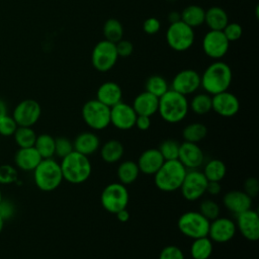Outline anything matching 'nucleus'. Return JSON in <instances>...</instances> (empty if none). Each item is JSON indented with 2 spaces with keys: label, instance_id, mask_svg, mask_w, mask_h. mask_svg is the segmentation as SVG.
<instances>
[{
  "label": "nucleus",
  "instance_id": "obj_55",
  "mask_svg": "<svg viewBox=\"0 0 259 259\" xmlns=\"http://www.w3.org/2000/svg\"><path fill=\"white\" fill-rule=\"evenodd\" d=\"M1 200H2V194H1V190H0V202H1Z\"/></svg>",
  "mask_w": 259,
  "mask_h": 259
},
{
  "label": "nucleus",
  "instance_id": "obj_31",
  "mask_svg": "<svg viewBox=\"0 0 259 259\" xmlns=\"http://www.w3.org/2000/svg\"><path fill=\"white\" fill-rule=\"evenodd\" d=\"M202 173L207 181L221 182L227 174V166L222 160L211 159L204 165Z\"/></svg>",
  "mask_w": 259,
  "mask_h": 259
},
{
  "label": "nucleus",
  "instance_id": "obj_50",
  "mask_svg": "<svg viewBox=\"0 0 259 259\" xmlns=\"http://www.w3.org/2000/svg\"><path fill=\"white\" fill-rule=\"evenodd\" d=\"M222 190V186L218 181H208L206 185V192L210 195H218Z\"/></svg>",
  "mask_w": 259,
  "mask_h": 259
},
{
  "label": "nucleus",
  "instance_id": "obj_52",
  "mask_svg": "<svg viewBox=\"0 0 259 259\" xmlns=\"http://www.w3.org/2000/svg\"><path fill=\"white\" fill-rule=\"evenodd\" d=\"M168 20H169L170 23L179 21V20H180V13L177 12V11H171V12L168 14Z\"/></svg>",
  "mask_w": 259,
  "mask_h": 259
},
{
  "label": "nucleus",
  "instance_id": "obj_19",
  "mask_svg": "<svg viewBox=\"0 0 259 259\" xmlns=\"http://www.w3.org/2000/svg\"><path fill=\"white\" fill-rule=\"evenodd\" d=\"M178 160L187 170L198 169L204 162V154L197 144L183 142L180 144Z\"/></svg>",
  "mask_w": 259,
  "mask_h": 259
},
{
  "label": "nucleus",
  "instance_id": "obj_33",
  "mask_svg": "<svg viewBox=\"0 0 259 259\" xmlns=\"http://www.w3.org/2000/svg\"><path fill=\"white\" fill-rule=\"evenodd\" d=\"M207 135L206 126L201 122H191L187 124L182 131V138L184 142L199 143Z\"/></svg>",
  "mask_w": 259,
  "mask_h": 259
},
{
  "label": "nucleus",
  "instance_id": "obj_7",
  "mask_svg": "<svg viewBox=\"0 0 259 259\" xmlns=\"http://www.w3.org/2000/svg\"><path fill=\"white\" fill-rule=\"evenodd\" d=\"M81 114L84 122L94 131H102L110 124V107L97 99L85 102Z\"/></svg>",
  "mask_w": 259,
  "mask_h": 259
},
{
  "label": "nucleus",
  "instance_id": "obj_27",
  "mask_svg": "<svg viewBox=\"0 0 259 259\" xmlns=\"http://www.w3.org/2000/svg\"><path fill=\"white\" fill-rule=\"evenodd\" d=\"M124 153V148L118 140H109L100 148L101 159L109 164L118 162Z\"/></svg>",
  "mask_w": 259,
  "mask_h": 259
},
{
  "label": "nucleus",
  "instance_id": "obj_20",
  "mask_svg": "<svg viewBox=\"0 0 259 259\" xmlns=\"http://www.w3.org/2000/svg\"><path fill=\"white\" fill-rule=\"evenodd\" d=\"M252 199L244 190H230L223 197L225 207L234 214L252 208Z\"/></svg>",
  "mask_w": 259,
  "mask_h": 259
},
{
  "label": "nucleus",
  "instance_id": "obj_40",
  "mask_svg": "<svg viewBox=\"0 0 259 259\" xmlns=\"http://www.w3.org/2000/svg\"><path fill=\"white\" fill-rule=\"evenodd\" d=\"M73 151L74 147L71 140L65 137H59L55 139V155L57 157L63 159Z\"/></svg>",
  "mask_w": 259,
  "mask_h": 259
},
{
  "label": "nucleus",
  "instance_id": "obj_10",
  "mask_svg": "<svg viewBox=\"0 0 259 259\" xmlns=\"http://www.w3.org/2000/svg\"><path fill=\"white\" fill-rule=\"evenodd\" d=\"M118 55L116 52L115 44L106 39L98 41L91 54V63L95 70L99 72H107L114 67Z\"/></svg>",
  "mask_w": 259,
  "mask_h": 259
},
{
  "label": "nucleus",
  "instance_id": "obj_29",
  "mask_svg": "<svg viewBox=\"0 0 259 259\" xmlns=\"http://www.w3.org/2000/svg\"><path fill=\"white\" fill-rule=\"evenodd\" d=\"M140 169L138 167L137 162L132 160H126L121 162L116 170V175L118 178V181L123 185H128L134 183L139 175H140Z\"/></svg>",
  "mask_w": 259,
  "mask_h": 259
},
{
  "label": "nucleus",
  "instance_id": "obj_22",
  "mask_svg": "<svg viewBox=\"0 0 259 259\" xmlns=\"http://www.w3.org/2000/svg\"><path fill=\"white\" fill-rule=\"evenodd\" d=\"M159 98L148 91L138 94L133 101V108L137 115L152 116L158 112Z\"/></svg>",
  "mask_w": 259,
  "mask_h": 259
},
{
  "label": "nucleus",
  "instance_id": "obj_54",
  "mask_svg": "<svg viewBox=\"0 0 259 259\" xmlns=\"http://www.w3.org/2000/svg\"><path fill=\"white\" fill-rule=\"evenodd\" d=\"M3 226H4V220H3V218L0 215V233H1V231L3 230Z\"/></svg>",
  "mask_w": 259,
  "mask_h": 259
},
{
  "label": "nucleus",
  "instance_id": "obj_11",
  "mask_svg": "<svg viewBox=\"0 0 259 259\" xmlns=\"http://www.w3.org/2000/svg\"><path fill=\"white\" fill-rule=\"evenodd\" d=\"M207 182L202 171L197 169L187 170L179 189L184 199L194 201L199 199L206 192Z\"/></svg>",
  "mask_w": 259,
  "mask_h": 259
},
{
  "label": "nucleus",
  "instance_id": "obj_1",
  "mask_svg": "<svg viewBox=\"0 0 259 259\" xmlns=\"http://www.w3.org/2000/svg\"><path fill=\"white\" fill-rule=\"evenodd\" d=\"M233 78L230 66L222 61H215L208 65L200 75V87L209 95L227 91Z\"/></svg>",
  "mask_w": 259,
  "mask_h": 259
},
{
  "label": "nucleus",
  "instance_id": "obj_53",
  "mask_svg": "<svg viewBox=\"0 0 259 259\" xmlns=\"http://www.w3.org/2000/svg\"><path fill=\"white\" fill-rule=\"evenodd\" d=\"M7 115V107H6V104L5 102L0 99V120L5 116Z\"/></svg>",
  "mask_w": 259,
  "mask_h": 259
},
{
  "label": "nucleus",
  "instance_id": "obj_37",
  "mask_svg": "<svg viewBox=\"0 0 259 259\" xmlns=\"http://www.w3.org/2000/svg\"><path fill=\"white\" fill-rule=\"evenodd\" d=\"M13 136L19 148L33 147L36 140V134L31 126H17Z\"/></svg>",
  "mask_w": 259,
  "mask_h": 259
},
{
  "label": "nucleus",
  "instance_id": "obj_4",
  "mask_svg": "<svg viewBox=\"0 0 259 259\" xmlns=\"http://www.w3.org/2000/svg\"><path fill=\"white\" fill-rule=\"evenodd\" d=\"M187 169L179 160L164 161L159 170L154 174L156 187L164 192H173L180 188Z\"/></svg>",
  "mask_w": 259,
  "mask_h": 259
},
{
  "label": "nucleus",
  "instance_id": "obj_26",
  "mask_svg": "<svg viewBox=\"0 0 259 259\" xmlns=\"http://www.w3.org/2000/svg\"><path fill=\"white\" fill-rule=\"evenodd\" d=\"M204 23L207 25L209 30H223L229 23L228 13L222 7H209L205 10Z\"/></svg>",
  "mask_w": 259,
  "mask_h": 259
},
{
  "label": "nucleus",
  "instance_id": "obj_17",
  "mask_svg": "<svg viewBox=\"0 0 259 259\" xmlns=\"http://www.w3.org/2000/svg\"><path fill=\"white\" fill-rule=\"evenodd\" d=\"M239 109L238 97L228 90L211 96V110L223 117H232L238 113Z\"/></svg>",
  "mask_w": 259,
  "mask_h": 259
},
{
  "label": "nucleus",
  "instance_id": "obj_30",
  "mask_svg": "<svg viewBox=\"0 0 259 259\" xmlns=\"http://www.w3.org/2000/svg\"><path fill=\"white\" fill-rule=\"evenodd\" d=\"M213 242L207 237H201L197 239H193L189 253L192 259H208L213 250Z\"/></svg>",
  "mask_w": 259,
  "mask_h": 259
},
{
  "label": "nucleus",
  "instance_id": "obj_38",
  "mask_svg": "<svg viewBox=\"0 0 259 259\" xmlns=\"http://www.w3.org/2000/svg\"><path fill=\"white\" fill-rule=\"evenodd\" d=\"M179 148H180V143H178L175 140H165L163 141L158 150L163 156L165 161L169 160H178V154H179Z\"/></svg>",
  "mask_w": 259,
  "mask_h": 259
},
{
  "label": "nucleus",
  "instance_id": "obj_42",
  "mask_svg": "<svg viewBox=\"0 0 259 259\" xmlns=\"http://www.w3.org/2000/svg\"><path fill=\"white\" fill-rule=\"evenodd\" d=\"M17 123L13 119L12 116L5 115L1 120H0V135L4 137H9L13 136L17 128Z\"/></svg>",
  "mask_w": 259,
  "mask_h": 259
},
{
  "label": "nucleus",
  "instance_id": "obj_35",
  "mask_svg": "<svg viewBox=\"0 0 259 259\" xmlns=\"http://www.w3.org/2000/svg\"><path fill=\"white\" fill-rule=\"evenodd\" d=\"M188 104L189 109L195 114H206L211 110V95L207 93H198L191 98Z\"/></svg>",
  "mask_w": 259,
  "mask_h": 259
},
{
  "label": "nucleus",
  "instance_id": "obj_51",
  "mask_svg": "<svg viewBox=\"0 0 259 259\" xmlns=\"http://www.w3.org/2000/svg\"><path fill=\"white\" fill-rule=\"evenodd\" d=\"M115 214H116L117 220H118L119 222H121V223H125V222H127V221L130 220V212H128V210H127L126 208L120 209V210L117 211Z\"/></svg>",
  "mask_w": 259,
  "mask_h": 259
},
{
  "label": "nucleus",
  "instance_id": "obj_21",
  "mask_svg": "<svg viewBox=\"0 0 259 259\" xmlns=\"http://www.w3.org/2000/svg\"><path fill=\"white\" fill-rule=\"evenodd\" d=\"M164 158L158 149L145 150L138 159V167L140 172L146 175H154L164 163Z\"/></svg>",
  "mask_w": 259,
  "mask_h": 259
},
{
  "label": "nucleus",
  "instance_id": "obj_43",
  "mask_svg": "<svg viewBox=\"0 0 259 259\" xmlns=\"http://www.w3.org/2000/svg\"><path fill=\"white\" fill-rule=\"evenodd\" d=\"M159 259H185V257L182 250L178 246L169 245L161 250Z\"/></svg>",
  "mask_w": 259,
  "mask_h": 259
},
{
  "label": "nucleus",
  "instance_id": "obj_45",
  "mask_svg": "<svg viewBox=\"0 0 259 259\" xmlns=\"http://www.w3.org/2000/svg\"><path fill=\"white\" fill-rule=\"evenodd\" d=\"M115 48H116V52H117L118 58L119 57L120 58H127L134 52L133 44L130 40L123 39V38H121L119 41H117L115 44Z\"/></svg>",
  "mask_w": 259,
  "mask_h": 259
},
{
  "label": "nucleus",
  "instance_id": "obj_24",
  "mask_svg": "<svg viewBox=\"0 0 259 259\" xmlns=\"http://www.w3.org/2000/svg\"><path fill=\"white\" fill-rule=\"evenodd\" d=\"M73 147L74 151L88 157L99 150L100 140L98 136L92 132H83L75 138Z\"/></svg>",
  "mask_w": 259,
  "mask_h": 259
},
{
  "label": "nucleus",
  "instance_id": "obj_49",
  "mask_svg": "<svg viewBox=\"0 0 259 259\" xmlns=\"http://www.w3.org/2000/svg\"><path fill=\"white\" fill-rule=\"evenodd\" d=\"M135 126H137L140 131H147L151 126V117L146 115H137Z\"/></svg>",
  "mask_w": 259,
  "mask_h": 259
},
{
  "label": "nucleus",
  "instance_id": "obj_47",
  "mask_svg": "<svg viewBox=\"0 0 259 259\" xmlns=\"http://www.w3.org/2000/svg\"><path fill=\"white\" fill-rule=\"evenodd\" d=\"M244 191L251 197L254 198L257 196L259 191L258 180L254 177H249L244 183Z\"/></svg>",
  "mask_w": 259,
  "mask_h": 259
},
{
  "label": "nucleus",
  "instance_id": "obj_18",
  "mask_svg": "<svg viewBox=\"0 0 259 259\" xmlns=\"http://www.w3.org/2000/svg\"><path fill=\"white\" fill-rule=\"evenodd\" d=\"M137 113L132 105L120 101L110 107V123L120 131H127L135 126Z\"/></svg>",
  "mask_w": 259,
  "mask_h": 259
},
{
  "label": "nucleus",
  "instance_id": "obj_36",
  "mask_svg": "<svg viewBox=\"0 0 259 259\" xmlns=\"http://www.w3.org/2000/svg\"><path fill=\"white\" fill-rule=\"evenodd\" d=\"M145 89V91H148L159 98L169 90V85L164 77L160 75H152L146 80Z\"/></svg>",
  "mask_w": 259,
  "mask_h": 259
},
{
  "label": "nucleus",
  "instance_id": "obj_6",
  "mask_svg": "<svg viewBox=\"0 0 259 259\" xmlns=\"http://www.w3.org/2000/svg\"><path fill=\"white\" fill-rule=\"evenodd\" d=\"M130 201V193L125 185L120 182H112L107 184L100 195L102 207L115 214L120 209L126 208Z\"/></svg>",
  "mask_w": 259,
  "mask_h": 259
},
{
  "label": "nucleus",
  "instance_id": "obj_14",
  "mask_svg": "<svg viewBox=\"0 0 259 259\" xmlns=\"http://www.w3.org/2000/svg\"><path fill=\"white\" fill-rule=\"evenodd\" d=\"M237 232L236 224L229 218L219 217L209 223L207 237L214 243H227L231 241Z\"/></svg>",
  "mask_w": 259,
  "mask_h": 259
},
{
  "label": "nucleus",
  "instance_id": "obj_2",
  "mask_svg": "<svg viewBox=\"0 0 259 259\" xmlns=\"http://www.w3.org/2000/svg\"><path fill=\"white\" fill-rule=\"evenodd\" d=\"M189 111V104L186 96L169 89L159 97L158 112L163 120L168 123L182 121Z\"/></svg>",
  "mask_w": 259,
  "mask_h": 259
},
{
  "label": "nucleus",
  "instance_id": "obj_25",
  "mask_svg": "<svg viewBox=\"0 0 259 259\" xmlns=\"http://www.w3.org/2000/svg\"><path fill=\"white\" fill-rule=\"evenodd\" d=\"M42 160L34 147L19 148L14 157L15 165L23 171H33Z\"/></svg>",
  "mask_w": 259,
  "mask_h": 259
},
{
  "label": "nucleus",
  "instance_id": "obj_15",
  "mask_svg": "<svg viewBox=\"0 0 259 259\" xmlns=\"http://www.w3.org/2000/svg\"><path fill=\"white\" fill-rule=\"evenodd\" d=\"M200 87V75L192 69H185L178 72L171 82V89L187 96L194 93Z\"/></svg>",
  "mask_w": 259,
  "mask_h": 259
},
{
  "label": "nucleus",
  "instance_id": "obj_9",
  "mask_svg": "<svg viewBox=\"0 0 259 259\" xmlns=\"http://www.w3.org/2000/svg\"><path fill=\"white\" fill-rule=\"evenodd\" d=\"M165 37L168 46L173 51L185 52L192 47L195 34L192 27L179 20L169 24Z\"/></svg>",
  "mask_w": 259,
  "mask_h": 259
},
{
  "label": "nucleus",
  "instance_id": "obj_13",
  "mask_svg": "<svg viewBox=\"0 0 259 259\" xmlns=\"http://www.w3.org/2000/svg\"><path fill=\"white\" fill-rule=\"evenodd\" d=\"M230 41L222 30H208L202 39L204 54L214 60H220L229 51Z\"/></svg>",
  "mask_w": 259,
  "mask_h": 259
},
{
  "label": "nucleus",
  "instance_id": "obj_44",
  "mask_svg": "<svg viewBox=\"0 0 259 259\" xmlns=\"http://www.w3.org/2000/svg\"><path fill=\"white\" fill-rule=\"evenodd\" d=\"M17 172L10 165H1L0 166V183L9 184L16 180Z\"/></svg>",
  "mask_w": 259,
  "mask_h": 259
},
{
  "label": "nucleus",
  "instance_id": "obj_46",
  "mask_svg": "<svg viewBox=\"0 0 259 259\" xmlns=\"http://www.w3.org/2000/svg\"><path fill=\"white\" fill-rule=\"evenodd\" d=\"M161 28V23L158 18L151 16L148 17L144 22H143V30L147 34H156Z\"/></svg>",
  "mask_w": 259,
  "mask_h": 259
},
{
  "label": "nucleus",
  "instance_id": "obj_3",
  "mask_svg": "<svg viewBox=\"0 0 259 259\" xmlns=\"http://www.w3.org/2000/svg\"><path fill=\"white\" fill-rule=\"evenodd\" d=\"M63 179L71 184H81L91 175L92 165L89 158L73 151L64 157L60 163Z\"/></svg>",
  "mask_w": 259,
  "mask_h": 259
},
{
  "label": "nucleus",
  "instance_id": "obj_28",
  "mask_svg": "<svg viewBox=\"0 0 259 259\" xmlns=\"http://www.w3.org/2000/svg\"><path fill=\"white\" fill-rule=\"evenodd\" d=\"M205 10L199 5H188L180 12V20L195 28L204 23Z\"/></svg>",
  "mask_w": 259,
  "mask_h": 259
},
{
  "label": "nucleus",
  "instance_id": "obj_5",
  "mask_svg": "<svg viewBox=\"0 0 259 259\" xmlns=\"http://www.w3.org/2000/svg\"><path fill=\"white\" fill-rule=\"evenodd\" d=\"M33 180L37 188L42 191L57 189L64 180L60 163L53 158L42 159L33 170Z\"/></svg>",
  "mask_w": 259,
  "mask_h": 259
},
{
  "label": "nucleus",
  "instance_id": "obj_48",
  "mask_svg": "<svg viewBox=\"0 0 259 259\" xmlns=\"http://www.w3.org/2000/svg\"><path fill=\"white\" fill-rule=\"evenodd\" d=\"M14 214V206L9 200H1L0 202V215L3 220H9Z\"/></svg>",
  "mask_w": 259,
  "mask_h": 259
},
{
  "label": "nucleus",
  "instance_id": "obj_32",
  "mask_svg": "<svg viewBox=\"0 0 259 259\" xmlns=\"http://www.w3.org/2000/svg\"><path fill=\"white\" fill-rule=\"evenodd\" d=\"M104 38L110 42L116 44L123 36V27L121 22L116 18H108L102 27Z\"/></svg>",
  "mask_w": 259,
  "mask_h": 259
},
{
  "label": "nucleus",
  "instance_id": "obj_12",
  "mask_svg": "<svg viewBox=\"0 0 259 259\" xmlns=\"http://www.w3.org/2000/svg\"><path fill=\"white\" fill-rule=\"evenodd\" d=\"M40 114L39 103L33 99H25L15 106L12 117L18 126H32L37 122Z\"/></svg>",
  "mask_w": 259,
  "mask_h": 259
},
{
  "label": "nucleus",
  "instance_id": "obj_41",
  "mask_svg": "<svg viewBox=\"0 0 259 259\" xmlns=\"http://www.w3.org/2000/svg\"><path fill=\"white\" fill-rule=\"evenodd\" d=\"M222 31L230 42L238 40L243 34V28L237 22H229Z\"/></svg>",
  "mask_w": 259,
  "mask_h": 259
},
{
  "label": "nucleus",
  "instance_id": "obj_8",
  "mask_svg": "<svg viewBox=\"0 0 259 259\" xmlns=\"http://www.w3.org/2000/svg\"><path fill=\"white\" fill-rule=\"evenodd\" d=\"M209 223L210 222L199 211L189 210L179 217L177 227L184 236L190 239H197L207 236Z\"/></svg>",
  "mask_w": 259,
  "mask_h": 259
},
{
  "label": "nucleus",
  "instance_id": "obj_34",
  "mask_svg": "<svg viewBox=\"0 0 259 259\" xmlns=\"http://www.w3.org/2000/svg\"><path fill=\"white\" fill-rule=\"evenodd\" d=\"M33 147L42 159H49L55 156V138L49 134H41L36 136Z\"/></svg>",
  "mask_w": 259,
  "mask_h": 259
},
{
  "label": "nucleus",
  "instance_id": "obj_23",
  "mask_svg": "<svg viewBox=\"0 0 259 259\" xmlns=\"http://www.w3.org/2000/svg\"><path fill=\"white\" fill-rule=\"evenodd\" d=\"M122 98V91L120 86L113 81H106L102 83L96 91V99L108 107L119 103Z\"/></svg>",
  "mask_w": 259,
  "mask_h": 259
},
{
  "label": "nucleus",
  "instance_id": "obj_39",
  "mask_svg": "<svg viewBox=\"0 0 259 259\" xmlns=\"http://www.w3.org/2000/svg\"><path fill=\"white\" fill-rule=\"evenodd\" d=\"M204 218H206L209 222L220 217V205L211 199H204L199 204L198 210Z\"/></svg>",
  "mask_w": 259,
  "mask_h": 259
},
{
  "label": "nucleus",
  "instance_id": "obj_16",
  "mask_svg": "<svg viewBox=\"0 0 259 259\" xmlns=\"http://www.w3.org/2000/svg\"><path fill=\"white\" fill-rule=\"evenodd\" d=\"M237 217L236 228L241 235L248 241L255 242L259 239V215L252 208L247 209Z\"/></svg>",
  "mask_w": 259,
  "mask_h": 259
}]
</instances>
